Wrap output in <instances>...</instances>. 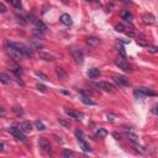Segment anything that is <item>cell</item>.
Masks as SVG:
<instances>
[{
    "label": "cell",
    "instance_id": "6da1fadb",
    "mask_svg": "<svg viewBox=\"0 0 158 158\" xmlns=\"http://www.w3.org/2000/svg\"><path fill=\"white\" fill-rule=\"evenodd\" d=\"M6 45H7V46H11V47H14V48H16V49H19V51H20L25 57H27V58H34V56H35L34 51H32V48H29V47H26L25 45H22V43H20V42L6 41Z\"/></svg>",
    "mask_w": 158,
    "mask_h": 158
},
{
    "label": "cell",
    "instance_id": "7a4b0ae2",
    "mask_svg": "<svg viewBox=\"0 0 158 158\" xmlns=\"http://www.w3.org/2000/svg\"><path fill=\"white\" fill-rule=\"evenodd\" d=\"M134 94L136 96H138V98H141V96H156L157 95L156 91H153L152 89H149V88H146V87H137V88H135Z\"/></svg>",
    "mask_w": 158,
    "mask_h": 158
},
{
    "label": "cell",
    "instance_id": "3957f363",
    "mask_svg": "<svg viewBox=\"0 0 158 158\" xmlns=\"http://www.w3.org/2000/svg\"><path fill=\"white\" fill-rule=\"evenodd\" d=\"M9 132L15 138H18L19 141H21V142H26V136H25V132H22L19 126H11L9 129Z\"/></svg>",
    "mask_w": 158,
    "mask_h": 158
},
{
    "label": "cell",
    "instance_id": "277c9868",
    "mask_svg": "<svg viewBox=\"0 0 158 158\" xmlns=\"http://www.w3.org/2000/svg\"><path fill=\"white\" fill-rule=\"evenodd\" d=\"M93 85L98 89H100V90L107 91V93H112V91H115V85L111 84V83H109V82H99V83H94Z\"/></svg>",
    "mask_w": 158,
    "mask_h": 158
},
{
    "label": "cell",
    "instance_id": "5b68a950",
    "mask_svg": "<svg viewBox=\"0 0 158 158\" xmlns=\"http://www.w3.org/2000/svg\"><path fill=\"white\" fill-rule=\"evenodd\" d=\"M7 46V45H6ZM6 51H7V53L10 54V57L12 58V60H15V61H21L22 58L25 57L19 49H16V48H14V47H11V46H7L6 47Z\"/></svg>",
    "mask_w": 158,
    "mask_h": 158
},
{
    "label": "cell",
    "instance_id": "8992f818",
    "mask_svg": "<svg viewBox=\"0 0 158 158\" xmlns=\"http://www.w3.org/2000/svg\"><path fill=\"white\" fill-rule=\"evenodd\" d=\"M71 52H72V56L74 58V61H76V63L77 64H83V62H84V54H83V52L80 51V49L73 47L71 49Z\"/></svg>",
    "mask_w": 158,
    "mask_h": 158
},
{
    "label": "cell",
    "instance_id": "52a82bcc",
    "mask_svg": "<svg viewBox=\"0 0 158 158\" xmlns=\"http://www.w3.org/2000/svg\"><path fill=\"white\" fill-rule=\"evenodd\" d=\"M112 80L116 85L119 87H129L130 85V80L125 77V76H114Z\"/></svg>",
    "mask_w": 158,
    "mask_h": 158
},
{
    "label": "cell",
    "instance_id": "ba28073f",
    "mask_svg": "<svg viewBox=\"0 0 158 158\" xmlns=\"http://www.w3.org/2000/svg\"><path fill=\"white\" fill-rule=\"evenodd\" d=\"M115 64L118 65L120 69H122L123 72H126V73H132V72H134V69H132L131 65L126 61H123V60H116L115 61Z\"/></svg>",
    "mask_w": 158,
    "mask_h": 158
},
{
    "label": "cell",
    "instance_id": "9c48e42d",
    "mask_svg": "<svg viewBox=\"0 0 158 158\" xmlns=\"http://www.w3.org/2000/svg\"><path fill=\"white\" fill-rule=\"evenodd\" d=\"M64 111H65V114H67L71 119H74V120H82L83 118H84V114H83L82 111H77V110H68V109H65Z\"/></svg>",
    "mask_w": 158,
    "mask_h": 158
},
{
    "label": "cell",
    "instance_id": "30bf717a",
    "mask_svg": "<svg viewBox=\"0 0 158 158\" xmlns=\"http://www.w3.org/2000/svg\"><path fill=\"white\" fill-rule=\"evenodd\" d=\"M38 145H40V148H42L45 152H48V153H53V149L49 145V142L46 140V138H40L38 141Z\"/></svg>",
    "mask_w": 158,
    "mask_h": 158
},
{
    "label": "cell",
    "instance_id": "8fae6325",
    "mask_svg": "<svg viewBox=\"0 0 158 158\" xmlns=\"http://www.w3.org/2000/svg\"><path fill=\"white\" fill-rule=\"evenodd\" d=\"M19 127H20V130H21L22 132L27 134V132H31V130H32V125H31L29 121H24V122H21V123L19 125Z\"/></svg>",
    "mask_w": 158,
    "mask_h": 158
},
{
    "label": "cell",
    "instance_id": "7c38bea8",
    "mask_svg": "<svg viewBox=\"0 0 158 158\" xmlns=\"http://www.w3.org/2000/svg\"><path fill=\"white\" fill-rule=\"evenodd\" d=\"M40 58H41V60H43V61H46V62H53V61H56V57L53 54L46 53V52H41L40 53Z\"/></svg>",
    "mask_w": 158,
    "mask_h": 158
},
{
    "label": "cell",
    "instance_id": "4fadbf2b",
    "mask_svg": "<svg viewBox=\"0 0 158 158\" xmlns=\"http://www.w3.org/2000/svg\"><path fill=\"white\" fill-rule=\"evenodd\" d=\"M60 20H61V22H62L63 25H65V26H69V25L73 24V20H72V18H71V16H69L68 14H63V15H61Z\"/></svg>",
    "mask_w": 158,
    "mask_h": 158
},
{
    "label": "cell",
    "instance_id": "5bb4252c",
    "mask_svg": "<svg viewBox=\"0 0 158 158\" xmlns=\"http://www.w3.org/2000/svg\"><path fill=\"white\" fill-rule=\"evenodd\" d=\"M54 72H56L57 77L60 78V79L64 80L65 78H67V72H65V71H64L62 67H56V68H54Z\"/></svg>",
    "mask_w": 158,
    "mask_h": 158
},
{
    "label": "cell",
    "instance_id": "9a60e30c",
    "mask_svg": "<svg viewBox=\"0 0 158 158\" xmlns=\"http://www.w3.org/2000/svg\"><path fill=\"white\" fill-rule=\"evenodd\" d=\"M121 18H122V20L127 21V22H132V20H134V15H132L129 10H123L121 12Z\"/></svg>",
    "mask_w": 158,
    "mask_h": 158
},
{
    "label": "cell",
    "instance_id": "2e32d148",
    "mask_svg": "<svg viewBox=\"0 0 158 158\" xmlns=\"http://www.w3.org/2000/svg\"><path fill=\"white\" fill-rule=\"evenodd\" d=\"M126 137L129 138L130 142H132L134 145H137V143H138V141H140L138 136H137L136 134H134V132H126Z\"/></svg>",
    "mask_w": 158,
    "mask_h": 158
},
{
    "label": "cell",
    "instance_id": "e0dca14e",
    "mask_svg": "<svg viewBox=\"0 0 158 158\" xmlns=\"http://www.w3.org/2000/svg\"><path fill=\"white\" fill-rule=\"evenodd\" d=\"M142 20H143L145 24H148V25H152V24L156 22V19H154V16L152 14H145Z\"/></svg>",
    "mask_w": 158,
    "mask_h": 158
},
{
    "label": "cell",
    "instance_id": "ac0fdd59",
    "mask_svg": "<svg viewBox=\"0 0 158 158\" xmlns=\"http://www.w3.org/2000/svg\"><path fill=\"white\" fill-rule=\"evenodd\" d=\"M99 43H100V41H99L98 37L91 36V37H88V38H87V45H89V46H91V47H96Z\"/></svg>",
    "mask_w": 158,
    "mask_h": 158
},
{
    "label": "cell",
    "instance_id": "d6986e66",
    "mask_svg": "<svg viewBox=\"0 0 158 158\" xmlns=\"http://www.w3.org/2000/svg\"><path fill=\"white\" fill-rule=\"evenodd\" d=\"M78 142H79V146H80V148L83 149L84 152H91L93 149H91V147L85 142L84 140H78Z\"/></svg>",
    "mask_w": 158,
    "mask_h": 158
},
{
    "label": "cell",
    "instance_id": "ffe728a7",
    "mask_svg": "<svg viewBox=\"0 0 158 158\" xmlns=\"http://www.w3.org/2000/svg\"><path fill=\"white\" fill-rule=\"evenodd\" d=\"M99 76H100V71H99L98 68H91L88 71V77L94 79V78H98Z\"/></svg>",
    "mask_w": 158,
    "mask_h": 158
},
{
    "label": "cell",
    "instance_id": "44dd1931",
    "mask_svg": "<svg viewBox=\"0 0 158 158\" xmlns=\"http://www.w3.org/2000/svg\"><path fill=\"white\" fill-rule=\"evenodd\" d=\"M0 82H1L3 84H10L11 78H10V76H7L6 73H1L0 74Z\"/></svg>",
    "mask_w": 158,
    "mask_h": 158
},
{
    "label": "cell",
    "instance_id": "7402d4cb",
    "mask_svg": "<svg viewBox=\"0 0 158 158\" xmlns=\"http://www.w3.org/2000/svg\"><path fill=\"white\" fill-rule=\"evenodd\" d=\"M11 6H14L16 10H21V0H5Z\"/></svg>",
    "mask_w": 158,
    "mask_h": 158
},
{
    "label": "cell",
    "instance_id": "603a6c76",
    "mask_svg": "<svg viewBox=\"0 0 158 158\" xmlns=\"http://www.w3.org/2000/svg\"><path fill=\"white\" fill-rule=\"evenodd\" d=\"M95 135H96V137H99V138H105L106 136H107V131L105 130V129H98L96 131H95Z\"/></svg>",
    "mask_w": 158,
    "mask_h": 158
},
{
    "label": "cell",
    "instance_id": "cb8c5ba5",
    "mask_svg": "<svg viewBox=\"0 0 158 158\" xmlns=\"http://www.w3.org/2000/svg\"><path fill=\"white\" fill-rule=\"evenodd\" d=\"M35 26H36L37 30L42 31V32H45V31L47 30V26H46V25H45L42 21H41V20H36V21H35Z\"/></svg>",
    "mask_w": 158,
    "mask_h": 158
},
{
    "label": "cell",
    "instance_id": "d4e9b609",
    "mask_svg": "<svg viewBox=\"0 0 158 158\" xmlns=\"http://www.w3.org/2000/svg\"><path fill=\"white\" fill-rule=\"evenodd\" d=\"M12 112H14L16 116H19V118H22V116L25 115V112H24V110H22V107L18 106V105L12 107Z\"/></svg>",
    "mask_w": 158,
    "mask_h": 158
},
{
    "label": "cell",
    "instance_id": "484cf974",
    "mask_svg": "<svg viewBox=\"0 0 158 158\" xmlns=\"http://www.w3.org/2000/svg\"><path fill=\"white\" fill-rule=\"evenodd\" d=\"M80 100H82V103L83 104H85V105H89V106H94V105H96L93 100H90V99L88 98V96H82V99H80Z\"/></svg>",
    "mask_w": 158,
    "mask_h": 158
},
{
    "label": "cell",
    "instance_id": "4316f807",
    "mask_svg": "<svg viewBox=\"0 0 158 158\" xmlns=\"http://www.w3.org/2000/svg\"><path fill=\"white\" fill-rule=\"evenodd\" d=\"M35 126H36V129H37L38 131H45V130H46V126L43 125V122L40 121V120H36V121H35Z\"/></svg>",
    "mask_w": 158,
    "mask_h": 158
},
{
    "label": "cell",
    "instance_id": "83f0119b",
    "mask_svg": "<svg viewBox=\"0 0 158 158\" xmlns=\"http://www.w3.org/2000/svg\"><path fill=\"white\" fill-rule=\"evenodd\" d=\"M136 42H137V45L138 46H148V41L146 40V38H143V37H138L137 40H136Z\"/></svg>",
    "mask_w": 158,
    "mask_h": 158
},
{
    "label": "cell",
    "instance_id": "f1b7e54d",
    "mask_svg": "<svg viewBox=\"0 0 158 158\" xmlns=\"http://www.w3.org/2000/svg\"><path fill=\"white\" fill-rule=\"evenodd\" d=\"M29 43H30L32 47L37 48V49H40V48H43V46L41 45L40 42H37V41H35V40H29Z\"/></svg>",
    "mask_w": 158,
    "mask_h": 158
},
{
    "label": "cell",
    "instance_id": "f546056e",
    "mask_svg": "<svg viewBox=\"0 0 158 158\" xmlns=\"http://www.w3.org/2000/svg\"><path fill=\"white\" fill-rule=\"evenodd\" d=\"M116 119H118V116L114 115V114H107V115H106V120L109 121V122H114Z\"/></svg>",
    "mask_w": 158,
    "mask_h": 158
},
{
    "label": "cell",
    "instance_id": "4dcf8cb0",
    "mask_svg": "<svg viewBox=\"0 0 158 158\" xmlns=\"http://www.w3.org/2000/svg\"><path fill=\"white\" fill-rule=\"evenodd\" d=\"M115 30L118 31V32H123V31L126 30V29H125V25L120 22V24H118V25H116V26H115Z\"/></svg>",
    "mask_w": 158,
    "mask_h": 158
},
{
    "label": "cell",
    "instance_id": "1f68e13d",
    "mask_svg": "<svg viewBox=\"0 0 158 158\" xmlns=\"http://www.w3.org/2000/svg\"><path fill=\"white\" fill-rule=\"evenodd\" d=\"M34 35H35L36 37H38V38H43V37H45L43 32H42V31H40V30H37V29L34 30Z\"/></svg>",
    "mask_w": 158,
    "mask_h": 158
},
{
    "label": "cell",
    "instance_id": "d6a6232c",
    "mask_svg": "<svg viewBox=\"0 0 158 158\" xmlns=\"http://www.w3.org/2000/svg\"><path fill=\"white\" fill-rule=\"evenodd\" d=\"M76 137L77 140H84V134L80 130H76Z\"/></svg>",
    "mask_w": 158,
    "mask_h": 158
},
{
    "label": "cell",
    "instance_id": "836d02e7",
    "mask_svg": "<svg viewBox=\"0 0 158 158\" xmlns=\"http://www.w3.org/2000/svg\"><path fill=\"white\" fill-rule=\"evenodd\" d=\"M36 88H37L40 91H42V93H46V91H47V87L43 85V84H41V83H38V84L36 85Z\"/></svg>",
    "mask_w": 158,
    "mask_h": 158
},
{
    "label": "cell",
    "instance_id": "e575fe53",
    "mask_svg": "<svg viewBox=\"0 0 158 158\" xmlns=\"http://www.w3.org/2000/svg\"><path fill=\"white\" fill-rule=\"evenodd\" d=\"M36 76H37L38 78H41L42 80H49V79H48V77L46 76V74H43L42 72H36Z\"/></svg>",
    "mask_w": 158,
    "mask_h": 158
},
{
    "label": "cell",
    "instance_id": "d590c367",
    "mask_svg": "<svg viewBox=\"0 0 158 158\" xmlns=\"http://www.w3.org/2000/svg\"><path fill=\"white\" fill-rule=\"evenodd\" d=\"M118 49H119V53L121 54V57H122V58H126V52H125V49H123V47H122L121 45L118 46Z\"/></svg>",
    "mask_w": 158,
    "mask_h": 158
},
{
    "label": "cell",
    "instance_id": "8d00e7d4",
    "mask_svg": "<svg viewBox=\"0 0 158 158\" xmlns=\"http://www.w3.org/2000/svg\"><path fill=\"white\" fill-rule=\"evenodd\" d=\"M58 121H60V123H61V125H63V126H64V127H69V126H71V123H69V121H67V120H64V119H60V120H58Z\"/></svg>",
    "mask_w": 158,
    "mask_h": 158
},
{
    "label": "cell",
    "instance_id": "74e56055",
    "mask_svg": "<svg viewBox=\"0 0 158 158\" xmlns=\"http://www.w3.org/2000/svg\"><path fill=\"white\" fill-rule=\"evenodd\" d=\"M148 52L149 53H157L158 52V47H156V46H148Z\"/></svg>",
    "mask_w": 158,
    "mask_h": 158
},
{
    "label": "cell",
    "instance_id": "f35d334b",
    "mask_svg": "<svg viewBox=\"0 0 158 158\" xmlns=\"http://www.w3.org/2000/svg\"><path fill=\"white\" fill-rule=\"evenodd\" d=\"M63 156L64 157H73L74 156V152L73 151H69V149H65V151L63 152Z\"/></svg>",
    "mask_w": 158,
    "mask_h": 158
},
{
    "label": "cell",
    "instance_id": "ab89813d",
    "mask_svg": "<svg viewBox=\"0 0 158 158\" xmlns=\"http://www.w3.org/2000/svg\"><path fill=\"white\" fill-rule=\"evenodd\" d=\"M152 112H153L154 115H157V116H158V104H156V105L153 106V109H152Z\"/></svg>",
    "mask_w": 158,
    "mask_h": 158
},
{
    "label": "cell",
    "instance_id": "60d3db41",
    "mask_svg": "<svg viewBox=\"0 0 158 158\" xmlns=\"http://www.w3.org/2000/svg\"><path fill=\"white\" fill-rule=\"evenodd\" d=\"M0 11H1L3 14L6 11V7H5V5H4V3H0Z\"/></svg>",
    "mask_w": 158,
    "mask_h": 158
},
{
    "label": "cell",
    "instance_id": "b9f144b4",
    "mask_svg": "<svg viewBox=\"0 0 158 158\" xmlns=\"http://www.w3.org/2000/svg\"><path fill=\"white\" fill-rule=\"evenodd\" d=\"M126 35H127L129 37H134V36H135V32H134V31H126Z\"/></svg>",
    "mask_w": 158,
    "mask_h": 158
},
{
    "label": "cell",
    "instance_id": "7bdbcfd3",
    "mask_svg": "<svg viewBox=\"0 0 158 158\" xmlns=\"http://www.w3.org/2000/svg\"><path fill=\"white\" fill-rule=\"evenodd\" d=\"M119 1H121L123 4H132V0H119Z\"/></svg>",
    "mask_w": 158,
    "mask_h": 158
},
{
    "label": "cell",
    "instance_id": "ee69618b",
    "mask_svg": "<svg viewBox=\"0 0 158 158\" xmlns=\"http://www.w3.org/2000/svg\"><path fill=\"white\" fill-rule=\"evenodd\" d=\"M53 137H54V140L57 141V142H60V143H62V142H63V141L61 140V137H58V136H56V135H54Z\"/></svg>",
    "mask_w": 158,
    "mask_h": 158
},
{
    "label": "cell",
    "instance_id": "f6af8a7d",
    "mask_svg": "<svg viewBox=\"0 0 158 158\" xmlns=\"http://www.w3.org/2000/svg\"><path fill=\"white\" fill-rule=\"evenodd\" d=\"M120 42H125V43H130V40H123V38H119Z\"/></svg>",
    "mask_w": 158,
    "mask_h": 158
},
{
    "label": "cell",
    "instance_id": "bcb514c9",
    "mask_svg": "<svg viewBox=\"0 0 158 158\" xmlns=\"http://www.w3.org/2000/svg\"><path fill=\"white\" fill-rule=\"evenodd\" d=\"M112 136H114L116 140H120V135H118V132H114V134H112Z\"/></svg>",
    "mask_w": 158,
    "mask_h": 158
},
{
    "label": "cell",
    "instance_id": "7dc6e473",
    "mask_svg": "<svg viewBox=\"0 0 158 158\" xmlns=\"http://www.w3.org/2000/svg\"><path fill=\"white\" fill-rule=\"evenodd\" d=\"M0 151H4V143H0Z\"/></svg>",
    "mask_w": 158,
    "mask_h": 158
},
{
    "label": "cell",
    "instance_id": "c3c4849f",
    "mask_svg": "<svg viewBox=\"0 0 158 158\" xmlns=\"http://www.w3.org/2000/svg\"><path fill=\"white\" fill-rule=\"evenodd\" d=\"M87 1H91V0H87Z\"/></svg>",
    "mask_w": 158,
    "mask_h": 158
}]
</instances>
